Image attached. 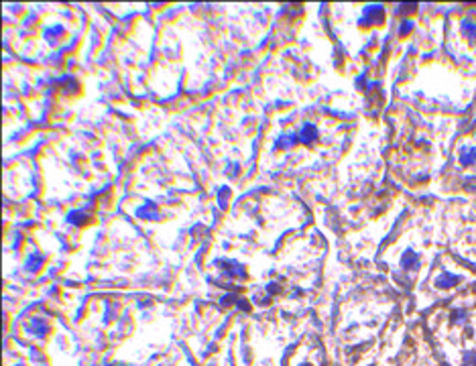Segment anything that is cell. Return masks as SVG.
<instances>
[{"instance_id": "obj_1", "label": "cell", "mask_w": 476, "mask_h": 366, "mask_svg": "<svg viewBox=\"0 0 476 366\" xmlns=\"http://www.w3.org/2000/svg\"><path fill=\"white\" fill-rule=\"evenodd\" d=\"M460 161H462V165L474 163V161H476V149H464L462 155H460Z\"/></svg>"}, {"instance_id": "obj_2", "label": "cell", "mask_w": 476, "mask_h": 366, "mask_svg": "<svg viewBox=\"0 0 476 366\" xmlns=\"http://www.w3.org/2000/svg\"><path fill=\"white\" fill-rule=\"evenodd\" d=\"M462 29L466 31V35H468V37H472V39H476V25H474V23H470V21H466Z\"/></svg>"}]
</instances>
